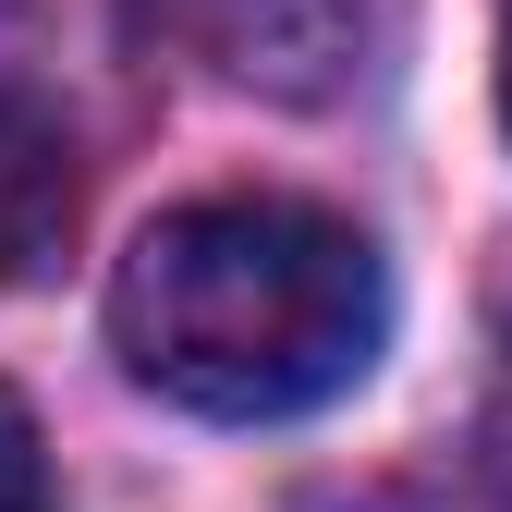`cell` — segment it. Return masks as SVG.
<instances>
[{
  "label": "cell",
  "instance_id": "obj_3",
  "mask_svg": "<svg viewBox=\"0 0 512 512\" xmlns=\"http://www.w3.org/2000/svg\"><path fill=\"white\" fill-rule=\"evenodd\" d=\"M0 512H49V439L13 391H0Z\"/></svg>",
  "mask_w": 512,
  "mask_h": 512
},
{
  "label": "cell",
  "instance_id": "obj_1",
  "mask_svg": "<svg viewBox=\"0 0 512 512\" xmlns=\"http://www.w3.org/2000/svg\"><path fill=\"white\" fill-rule=\"evenodd\" d=\"M391 342L378 244L305 196H196L110 269V354L159 403L269 427L354 391Z\"/></svg>",
  "mask_w": 512,
  "mask_h": 512
},
{
  "label": "cell",
  "instance_id": "obj_2",
  "mask_svg": "<svg viewBox=\"0 0 512 512\" xmlns=\"http://www.w3.org/2000/svg\"><path fill=\"white\" fill-rule=\"evenodd\" d=\"M74 208H86V183H74V135H61V110L0 98V293L37 281L49 256L74 244Z\"/></svg>",
  "mask_w": 512,
  "mask_h": 512
},
{
  "label": "cell",
  "instance_id": "obj_4",
  "mask_svg": "<svg viewBox=\"0 0 512 512\" xmlns=\"http://www.w3.org/2000/svg\"><path fill=\"white\" fill-rule=\"evenodd\" d=\"M500 122H512V13H500Z\"/></svg>",
  "mask_w": 512,
  "mask_h": 512
}]
</instances>
